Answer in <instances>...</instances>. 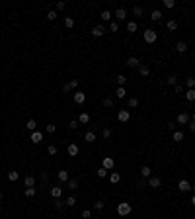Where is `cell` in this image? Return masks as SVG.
Segmentation results:
<instances>
[{
  "instance_id": "obj_1",
  "label": "cell",
  "mask_w": 195,
  "mask_h": 219,
  "mask_svg": "<svg viewBox=\"0 0 195 219\" xmlns=\"http://www.w3.org/2000/svg\"><path fill=\"white\" fill-rule=\"evenodd\" d=\"M131 211H133V208H131V204H127V201H121V204L117 205V213L121 217H127Z\"/></svg>"
},
{
  "instance_id": "obj_2",
  "label": "cell",
  "mask_w": 195,
  "mask_h": 219,
  "mask_svg": "<svg viewBox=\"0 0 195 219\" xmlns=\"http://www.w3.org/2000/svg\"><path fill=\"white\" fill-rule=\"evenodd\" d=\"M156 37H158V34H156L154 30H144V41H146V43H154Z\"/></svg>"
},
{
  "instance_id": "obj_3",
  "label": "cell",
  "mask_w": 195,
  "mask_h": 219,
  "mask_svg": "<svg viewBox=\"0 0 195 219\" xmlns=\"http://www.w3.org/2000/svg\"><path fill=\"white\" fill-rule=\"evenodd\" d=\"M117 119H119L121 123H127V121L131 119V111H129V110H119V114H117Z\"/></svg>"
},
{
  "instance_id": "obj_4",
  "label": "cell",
  "mask_w": 195,
  "mask_h": 219,
  "mask_svg": "<svg viewBox=\"0 0 195 219\" xmlns=\"http://www.w3.org/2000/svg\"><path fill=\"white\" fill-rule=\"evenodd\" d=\"M189 119H191V118H189V114L181 111V114H178V119H176V121L180 123V125H187V123H189Z\"/></svg>"
},
{
  "instance_id": "obj_5",
  "label": "cell",
  "mask_w": 195,
  "mask_h": 219,
  "mask_svg": "<svg viewBox=\"0 0 195 219\" xmlns=\"http://www.w3.org/2000/svg\"><path fill=\"white\" fill-rule=\"evenodd\" d=\"M30 141L31 143H35V145H37V143H41V141H43V133H41V131H31V137H30Z\"/></svg>"
},
{
  "instance_id": "obj_6",
  "label": "cell",
  "mask_w": 195,
  "mask_h": 219,
  "mask_svg": "<svg viewBox=\"0 0 195 219\" xmlns=\"http://www.w3.org/2000/svg\"><path fill=\"white\" fill-rule=\"evenodd\" d=\"M76 86H78V80H76V78H72V80H70V82H66V84L63 86V92L66 94V92H70V90H74V88H76Z\"/></svg>"
},
{
  "instance_id": "obj_7",
  "label": "cell",
  "mask_w": 195,
  "mask_h": 219,
  "mask_svg": "<svg viewBox=\"0 0 195 219\" xmlns=\"http://www.w3.org/2000/svg\"><path fill=\"white\" fill-rule=\"evenodd\" d=\"M113 164H115V160L111 159V156H105V159H103V163H102V166L105 168V170H113Z\"/></svg>"
},
{
  "instance_id": "obj_8",
  "label": "cell",
  "mask_w": 195,
  "mask_h": 219,
  "mask_svg": "<svg viewBox=\"0 0 195 219\" xmlns=\"http://www.w3.org/2000/svg\"><path fill=\"white\" fill-rule=\"evenodd\" d=\"M92 35H94V37L105 35V27H103V26H94V27H92Z\"/></svg>"
},
{
  "instance_id": "obj_9",
  "label": "cell",
  "mask_w": 195,
  "mask_h": 219,
  "mask_svg": "<svg viewBox=\"0 0 195 219\" xmlns=\"http://www.w3.org/2000/svg\"><path fill=\"white\" fill-rule=\"evenodd\" d=\"M178 190H180V192H189V190H191V184H189L187 180H180V182H178Z\"/></svg>"
},
{
  "instance_id": "obj_10",
  "label": "cell",
  "mask_w": 195,
  "mask_h": 219,
  "mask_svg": "<svg viewBox=\"0 0 195 219\" xmlns=\"http://www.w3.org/2000/svg\"><path fill=\"white\" fill-rule=\"evenodd\" d=\"M51 196L55 198V200H59V198L63 196V188H61V186H51Z\"/></svg>"
},
{
  "instance_id": "obj_11",
  "label": "cell",
  "mask_w": 195,
  "mask_h": 219,
  "mask_svg": "<svg viewBox=\"0 0 195 219\" xmlns=\"http://www.w3.org/2000/svg\"><path fill=\"white\" fill-rule=\"evenodd\" d=\"M66 153H68V156H76L78 155V145L76 143H70V145L66 147Z\"/></svg>"
},
{
  "instance_id": "obj_12",
  "label": "cell",
  "mask_w": 195,
  "mask_h": 219,
  "mask_svg": "<svg viewBox=\"0 0 195 219\" xmlns=\"http://www.w3.org/2000/svg\"><path fill=\"white\" fill-rule=\"evenodd\" d=\"M107 178H109L111 184H119V182H121V174H119V172H109Z\"/></svg>"
},
{
  "instance_id": "obj_13",
  "label": "cell",
  "mask_w": 195,
  "mask_h": 219,
  "mask_svg": "<svg viewBox=\"0 0 195 219\" xmlns=\"http://www.w3.org/2000/svg\"><path fill=\"white\" fill-rule=\"evenodd\" d=\"M148 184H150V188H160L162 180H160L158 176H150V178H148Z\"/></svg>"
},
{
  "instance_id": "obj_14",
  "label": "cell",
  "mask_w": 195,
  "mask_h": 219,
  "mask_svg": "<svg viewBox=\"0 0 195 219\" xmlns=\"http://www.w3.org/2000/svg\"><path fill=\"white\" fill-rule=\"evenodd\" d=\"M74 102H76V104H84L86 102V94L84 92H74Z\"/></svg>"
},
{
  "instance_id": "obj_15",
  "label": "cell",
  "mask_w": 195,
  "mask_h": 219,
  "mask_svg": "<svg viewBox=\"0 0 195 219\" xmlns=\"http://www.w3.org/2000/svg\"><path fill=\"white\" fill-rule=\"evenodd\" d=\"M113 16H115L117 20H125V18H127V10H125V8H117Z\"/></svg>"
},
{
  "instance_id": "obj_16",
  "label": "cell",
  "mask_w": 195,
  "mask_h": 219,
  "mask_svg": "<svg viewBox=\"0 0 195 219\" xmlns=\"http://www.w3.org/2000/svg\"><path fill=\"white\" fill-rule=\"evenodd\" d=\"M57 178H59L61 182H68L70 176H68V172H66V170H59V172H57Z\"/></svg>"
},
{
  "instance_id": "obj_17",
  "label": "cell",
  "mask_w": 195,
  "mask_h": 219,
  "mask_svg": "<svg viewBox=\"0 0 195 219\" xmlns=\"http://www.w3.org/2000/svg\"><path fill=\"white\" fill-rule=\"evenodd\" d=\"M24 184H26V188H35V176H26Z\"/></svg>"
},
{
  "instance_id": "obj_18",
  "label": "cell",
  "mask_w": 195,
  "mask_h": 219,
  "mask_svg": "<svg viewBox=\"0 0 195 219\" xmlns=\"http://www.w3.org/2000/svg\"><path fill=\"white\" fill-rule=\"evenodd\" d=\"M127 65H129V67H133V69H139V67H140V61L137 59V57H129V59H127Z\"/></svg>"
},
{
  "instance_id": "obj_19",
  "label": "cell",
  "mask_w": 195,
  "mask_h": 219,
  "mask_svg": "<svg viewBox=\"0 0 195 219\" xmlns=\"http://www.w3.org/2000/svg\"><path fill=\"white\" fill-rule=\"evenodd\" d=\"M115 96H117L119 100H123V98L127 96V90H125V86H117V90H115Z\"/></svg>"
},
{
  "instance_id": "obj_20",
  "label": "cell",
  "mask_w": 195,
  "mask_h": 219,
  "mask_svg": "<svg viewBox=\"0 0 195 219\" xmlns=\"http://www.w3.org/2000/svg\"><path fill=\"white\" fill-rule=\"evenodd\" d=\"M176 51L178 53H185L187 51V43H185V41H178L176 43Z\"/></svg>"
},
{
  "instance_id": "obj_21",
  "label": "cell",
  "mask_w": 195,
  "mask_h": 219,
  "mask_svg": "<svg viewBox=\"0 0 195 219\" xmlns=\"http://www.w3.org/2000/svg\"><path fill=\"white\" fill-rule=\"evenodd\" d=\"M172 139H174V141H176V143H180V141H184V131H174V133H172Z\"/></svg>"
},
{
  "instance_id": "obj_22",
  "label": "cell",
  "mask_w": 195,
  "mask_h": 219,
  "mask_svg": "<svg viewBox=\"0 0 195 219\" xmlns=\"http://www.w3.org/2000/svg\"><path fill=\"white\" fill-rule=\"evenodd\" d=\"M150 20H152V22H160V20H162V12H160V10H152Z\"/></svg>"
},
{
  "instance_id": "obj_23",
  "label": "cell",
  "mask_w": 195,
  "mask_h": 219,
  "mask_svg": "<svg viewBox=\"0 0 195 219\" xmlns=\"http://www.w3.org/2000/svg\"><path fill=\"white\" fill-rule=\"evenodd\" d=\"M88 121H90V114L82 111V114L78 115V123H82V125H84V123H88Z\"/></svg>"
},
{
  "instance_id": "obj_24",
  "label": "cell",
  "mask_w": 195,
  "mask_h": 219,
  "mask_svg": "<svg viewBox=\"0 0 195 219\" xmlns=\"http://www.w3.org/2000/svg\"><path fill=\"white\" fill-rule=\"evenodd\" d=\"M150 174H152L150 166H143L140 168V176H143V178H150Z\"/></svg>"
},
{
  "instance_id": "obj_25",
  "label": "cell",
  "mask_w": 195,
  "mask_h": 219,
  "mask_svg": "<svg viewBox=\"0 0 195 219\" xmlns=\"http://www.w3.org/2000/svg\"><path fill=\"white\" fill-rule=\"evenodd\" d=\"M185 100L187 102H195V88H189L187 92H185Z\"/></svg>"
},
{
  "instance_id": "obj_26",
  "label": "cell",
  "mask_w": 195,
  "mask_h": 219,
  "mask_svg": "<svg viewBox=\"0 0 195 219\" xmlns=\"http://www.w3.org/2000/svg\"><path fill=\"white\" fill-rule=\"evenodd\" d=\"M166 82H168L170 86H176L178 84V76L176 74H168V76H166Z\"/></svg>"
},
{
  "instance_id": "obj_27",
  "label": "cell",
  "mask_w": 195,
  "mask_h": 219,
  "mask_svg": "<svg viewBox=\"0 0 195 219\" xmlns=\"http://www.w3.org/2000/svg\"><path fill=\"white\" fill-rule=\"evenodd\" d=\"M84 141L86 143H94L96 141V133H94V131H88V133L84 135Z\"/></svg>"
},
{
  "instance_id": "obj_28",
  "label": "cell",
  "mask_w": 195,
  "mask_h": 219,
  "mask_svg": "<svg viewBox=\"0 0 195 219\" xmlns=\"http://www.w3.org/2000/svg\"><path fill=\"white\" fill-rule=\"evenodd\" d=\"M139 74L140 76H148V74H150V69H148L146 65H140L139 67Z\"/></svg>"
},
{
  "instance_id": "obj_29",
  "label": "cell",
  "mask_w": 195,
  "mask_h": 219,
  "mask_svg": "<svg viewBox=\"0 0 195 219\" xmlns=\"http://www.w3.org/2000/svg\"><path fill=\"white\" fill-rule=\"evenodd\" d=\"M137 27H139V26H137V22H133V20H131V22H127V31H129V34H135Z\"/></svg>"
},
{
  "instance_id": "obj_30",
  "label": "cell",
  "mask_w": 195,
  "mask_h": 219,
  "mask_svg": "<svg viewBox=\"0 0 195 219\" xmlns=\"http://www.w3.org/2000/svg\"><path fill=\"white\" fill-rule=\"evenodd\" d=\"M99 18H102L103 22H109V20L113 18V14H111L109 10H103V12H102V16H99Z\"/></svg>"
},
{
  "instance_id": "obj_31",
  "label": "cell",
  "mask_w": 195,
  "mask_h": 219,
  "mask_svg": "<svg viewBox=\"0 0 195 219\" xmlns=\"http://www.w3.org/2000/svg\"><path fill=\"white\" fill-rule=\"evenodd\" d=\"M166 27H168L170 31H176V30H178V22H176V20H168V24H166Z\"/></svg>"
},
{
  "instance_id": "obj_32",
  "label": "cell",
  "mask_w": 195,
  "mask_h": 219,
  "mask_svg": "<svg viewBox=\"0 0 195 219\" xmlns=\"http://www.w3.org/2000/svg\"><path fill=\"white\" fill-rule=\"evenodd\" d=\"M18 178H20V172H16V170H10V172H8V180H10V182H16Z\"/></svg>"
},
{
  "instance_id": "obj_33",
  "label": "cell",
  "mask_w": 195,
  "mask_h": 219,
  "mask_svg": "<svg viewBox=\"0 0 195 219\" xmlns=\"http://www.w3.org/2000/svg\"><path fill=\"white\" fill-rule=\"evenodd\" d=\"M26 127H27L30 131H35V129H37V121H35V119H27Z\"/></svg>"
},
{
  "instance_id": "obj_34",
  "label": "cell",
  "mask_w": 195,
  "mask_h": 219,
  "mask_svg": "<svg viewBox=\"0 0 195 219\" xmlns=\"http://www.w3.org/2000/svg\"><path fill=\"white\" fill-rule=\"evenodd\" d=\"M115 82H117L119 86H125L127 84V76H125V74H119V76L115 78Z\"/></svg>"
},
{
  "instance_id": "obj_35",
  "label": "cell",
  "mask_w": 195,
  "mask_h": 219,
  "mask_svg": "<svg viewBox=\"0 0 195 219\" xmlns=\"http://www.w3.org/2000/svg\"><path fill=\"white\" fill-rule=\"evenodd\" d=\"M98 176H99V178H105V176H109V170H105L103 166H99L98 168Z\"/></svg>"
},
{
  "instance_id": "obj_36",
  "label": "cell",
  "mask_w": 195,
  "mask_h": 219,
  "mask_svg": "<svg viewBox=\"0 0 195 219\" xmlns=\"http://www.w3.org/2000/svg\"><path fill=\"white\" fill-rule=\"evenodd\" d=\"M185 86H187V88H195V78L193 76H187V78H185Z\"/></svg>"
},
{
  "instance_id": "obj_37",
  "label": "cell",
  "mask_w": 195,
  "mask_h": 219,
  "mask_svg": "<svg viewBox=\"0 0 195 219\" xmlns=\"http://www.w3.org/2000/svg\"><path fill=\"white\" fill-rule=\"evenodd\" d=\"M47 153H49L51 156H55L57 153H59V149H57V145H49V147H47Z\"/></svg>"
},
{
  "instance_id": "obj_38",
  "label": "cell",
  "mask_w": 195,
  "mask_h": 219,
  "mask_svg": "<svg viewBox=\"0 0 195 219\" xmlns=\"http://www.w3.org/2000/svg\"><path fill=\"white\" fill-rule=\"evenodd\" d=\"M64 204L68 205V208H72V205H76V198H74V196H68V198H66V201H64Z\"/></svg>"
},
{
  "instance_id": "obj_39",
  "label": "cell",
  "mask_w": 195,
  "mask_h": 219,
  "mask_svg": "<svg viewBox=\"0 0 195 219\" xmlns=\"http://www.w3.org/2000/svg\"><path fill=\"white\" fill-rule=\"evenodd\" d=\"M64 26L68 27V30H70V27H74V20L70 18V16H66V18H64Z\"/></svg>"
},
{
  "instance_id": "obj_40",
  "label": "cell",
  "mask_w": 195,
  "mask_h": 219,
  "mask_svg": "<svg viewBox=\"0 0 195 219\" xmlns=\"http://www.w3.org/2000/svg\"><path fill=\"white\" fill-rule=\"evenodd\" d=\"M68 190H78V180H68Z\"/></svg>"
},
{
  "instance_id": "obj_41",
  "label": "cell",
  "mask_w": 195,
  "mask_h": 219,
  "mask_svg": "<svg viewBox=\"0 0 195 219\" xmlns=\"http://www.w3.org/2000/svg\"><path fill=\"white\" fill-rule=\"evenodd\" d=\"M102 137H103V139H109V137H111V129H109V127H103Z\"/></svg>"
},
{
  "instance_id": "obj_42",
  "label": "cell",
  "mask_w": 195,
  "mask_h": 219,
  "mask_svg": "<svg viewBox=\"0 0 195 219\" xmlns=\"http://www.w3.org/2000/svg\"><path fill=\"white\" fill-rule=\"evenodd\" d=\"M137 106H139V100H137L135 96H131L129 98V108H137Z\"/></svg>"
},
{
  "instance_id": "obj_43",
  "label": "cell",
  "mask_w": 195,
  "mask_h": 219,
  "mask_svg": "<svg viewBox=\"0 0 195 219\" xmlns=\"http://www.w3.org/2000/svg\"><path fill=\"white\" fill-rule=\"evenodd\" d=\"M35 194H37L35 188H26V196L27 198H35Z\"/></svg>"
},
{
  "instance_id": "obj_44",
  "label": "cell",
  "mask_w": 195,
  "mask_h": 219,
  "mask_svg": "<svg viewBox=\"0 0 195 219\" xmlns=\"http://www.w3.org/2000/svg\"><path fill=\"white\" fill-rule=\"evenodd\" d=\"M92 205H94V209H98V211H99V209H103V201L102 200H96Z\"/></svg>"
},
{
  "instance_id": "obj_45",
  "label": "cell",
  "mask_w": 195,
  "mask_h": 219,
  "mask_svg": "<svg viewBox=\"0 0 195 219\" xmlns=\"http://www.w3.org/2000/svg\"><path fill=\"white\" fill-rule=\"evenodd\" d=\"M133 14H135L137 18H140V16H143V8H140V6H135V8H133Z\"/></svg>"
},
{
  "instance_id": "obj_46",
  "label": "cell",
  "mask_w": 195,
  "mask_h": 219,
  "mask_svg": "<svg viewBox=\"0 0 195 219\" xmlns=\"http://www.w3.org/2000/svg\"><path fill=\"white\" fill-rule=\"evenodd\" d=\"M45 131H47V133H55V131H57V125L49 123V125H45Z\"/></svg>"
},
{
  "instance_id": "obj_47",
  "label": "cell",
  "mask_w": 195,
  "mask_h": 219,
  "mask_svg": "<svg viewBox=\"0 0 195 219\" xmlns=\"http://www.w3.org/2000/svg\"><path fill=\"white\" fill-rule=\"evenodd\" d=\"M117 30H119V24L111 20V24H109V31H113V34H115V31H117Z\"/></svg>"
},
{
  "instance_id": "obj_48",
  "label": "cell",
  "mask_w": 195,
  "mask_h": 219,
  "mask_svg": "<svg viewBox=\"0 0 195 219\" xmlns=\"http://www.w3.org/2000/svg\"><path fill=\"white\" fill-rule=\"evenodd\" d=\"M64 205H66V204H64L63 200H61V198H59V200H55V208H57V209H63Z\"/></svg>"
},
{
  "instance_id": "obj_49",
  "label": "cell",
  "mask_w": 195,
  "mask_h": 219,
  "mask_svg": "<svg viewBox=\"0 0 195 219\" xmlns=\"http://www.w3.org/2000/svg\"><path fill=\"white\" fill-rule=\"evenodd\" d=\"M47 20H57V10H49V14H47Z\"/></svg>"
},
{
  "instance_id": "obj_50",
  "label": "cell",
  "mask_w": 195,
  "mask_h": 219,
  "mask_svg": "<svg viewBox=\"0 0 195 219\" xmlns=\"http://www.w3.org/2000/svg\"><path fill=\"white\" fill-rule=\"evenodd\" d=\"M78 125H80V123H78V119H72V121H68V127H70V129H78Z\"/></svg>"
},
{
  "instance_id": "obj_51",
  "label": "cell",
  "mask_w": 195,
  "mask_h": 219,
  "mask_svg": "<svg viewBox=\"0 0 195 219\" xmlns=\"http://www.w3.org/2000/svg\"><path fill=\"white\" fill-rule=\"evenodd\" d=\"M103 106H105V108H111V106H113V100H111V98H103Z\"/></svg>"
},
{
  "instance_id": "obj_52",
  "label": "cell",
  "mask_w": 195,
  "mask_h": 219,
  "mask_svg": "<svg viewBox=\"0 0 195 219\" xmlns=\"http://www.w3.org/2000/svg\"><path fill=\"white\" fill-rule=\"evenodd\" d=\"M164 6L166 8H174V6H176V2H174V0H164Z\"/></svg>"
},
{
  "instance_id": "obj_53",
  "label": "cell",
  "mask_w": 195,
  "mask_h": 219,
  "mask_svg": "<svg viewBox=\"0 0 195 219\" xmlns=\"http://www.w3.org/2000/svg\"><path fill=\"white\" fill-rule=\"evenodd\" d=\"M90 215H92L90 209H82V217H84V219H90Z\"/></svg>"
},
{
  "instance_id": "obj_54",
  "label": "cell",
  "mask_w": 195,
  "mask_h": 219,
  "mask_svg": "<svg viewBox=\"0 0 195 219\" xmlns=\"http://www.w3.org/2000/svg\"><path fill=\"white\" fill-rule=\"evenodd\" d=\"M57 10H64V8H66V2H57Z\"/></svg>"
},
{
  "instance_id": "obj_55",
  "label": "cell",
  "mask_w": 195,
  "mask_h": 219,
  "mask_svg": "<svg viewBox=\"0 0 195 219\" xmlns=\"http://www.w3.org/2000/svg\"><path fill=\"white\" fill-rule=\"evenodd\" d=\"M168 129L174 133V131H176V121H170V123H168Z\"/></svg>"
},
{
  "instance_id": "obj_56",
  "label": "cell",
  "mask_w": 195,
  "mask_h": 219,
  "mask_svg": "<svg viewBox=\"0 0 195 219\" xmlns=\"http://www.w3.org/2000/svg\"><path fill=\"white\" fill-rule=\"evenodd\" d=\"M176 94H184V86H180V84H176Z\"/></svg>"
},
{
  "instance_id": "obj_57",
  "label": "cell",
  "mask_w": 195,
  "mask_h": 219,
  "mask_svg": "<svg viewBox=\"0 0 195 219\" xmlns=\"http://www.w3.org/2000/svg\"><path fill=\"white\" fill-rule=\"evenodd\" d=\"M187 127H189V129H191V131H193V133H195V121H191V119H189V123H187Z\"/></svg>"
},
{
  "instance_id": "obj_58",
  "label": "cell",
  "mask_w": 195,
  "mask_h": 219,
  "mask_svg": "<svg viewBox=\"0 0 195 219\" xmlns=\"http://www.w3.org/2000/svg\"><path fill=\"white\" fill-rule=\"evenodd\" d=\"M47 178H49L47 172H41V180H43V182H47Z\"/></svg>"
},
{
  "instance_id": "obj_59",
  "label": "cell",
  "mask_w": 195,
  "mask_h": 219,
  "mask_svg": "<svg viewBox=\"0 0 195 219\" xmlns=\"http://www.w3.org/2000/svg\"><path fill=\"white\" fill-rule=\"evenodd\" d=\"M2 198H4V194H2V190H0V201H2Z\"/></svg>"
},
{
  "instance_id": "obj_60",
  "label": "cell",
  "mask_w": 195,
  "mask_h": 219,
  "mask_svg": "<svg viewBox=\"0 0 195 219\" xmlns=\"http://www.w3.org/2000/svg\"><path fill=\"white\" fill-rule=\"evenodd\" d=\"M191 204H193V205H195V196H193V198H191Z\"/></svg>"
},
{
  "instance_id": "obj_61",
  "label": "cell",
  "mask_w": 195,
  "mask_h": 219,
  "mask_svg": "<svg viewBox=\"0 0 195 219\" xmlns=\"http://www.w3.org/2000/svg\"><path fill=\"white\" fill-rule=\"evenodd\" d=\"M191 121H195V114H193V115H191Z\"/></svg>"
},
{
  "instance_id": "obj_62",
  "label": "cell",
  "mask_w": 195,
  "mask_h": 219,
  "mask_svg": "<svg viewBox=\"0 0 195 219\" xmlns=\"http://www.w3.org/2000/svg\"><path fill=\"white\" fill-rule=\"evenodd\" d=\"M191 190H193V194H195V184H193V186H191Z\"/></svg>"
},
{
  "instance_id": "obj_63",
  "label": "cell",
  "mask_w": 195,
  "mask_h": 219,
  "mask_svg": "<svg viewBox=\"0 0 195 219\" xmlns=\"http://www.w3.org/2000/svg\"><path fill=\"white\" fill-rule=\"evenodd\" d=\"M193 47H195V45H193Z\"/></svg>"
}]
</instances>
